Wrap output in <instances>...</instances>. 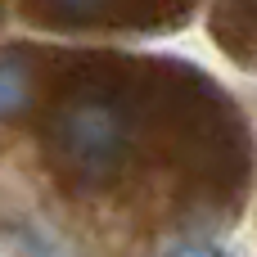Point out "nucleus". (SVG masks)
Returning <instances> with one entry per match:
<instances>
[{
    "mask_svg": "<svg viewBox=\"0 0 257 257\" xmlns=\"http://www.w3.org/2000/svg\"><path fill=\"white\" fill-rule=\"evenodd\" d=\"M59 145H63L68 158H77V163H86V167H104V163L122 149V122H117L113 108L86 104V108L68 113Z\"/></svg>",
    "mask_w": 257,
    "mask_h": 257,
    "instance_id": "f257e3e1",
    "label": "nucleus"
},
{
    "mask_svg": "<svg viewBox=\"0 0 257 257\" xmlns=\"http://www.w3.org/2000/svg\"><path fill=\"white\" fill-rule=\"evenodd\" d=\"M14 104H23V77L5 63L0 68V113H9Z\"/></svg>",
    "mask_w": 257,
    "mask_h": 257,
    "instance_id": "f03ea898",
    "label": "nucleus"
},
{
    "mask_svg": "<svg viewBox=\"0 0 257 257\" xmlns=\"http://www.w3.org/2000/svg\"><path fill=\"white\" fill-rule=\"evenodd\" d=\"M176 257H221V253H203V248H185V253H176Z\"/></svg>",
    "mask_w": 257,
    "mask_h": 257,
    "instance_id": "7ed1b4c3",
    "label": "nucleus"
}]
</instances>
